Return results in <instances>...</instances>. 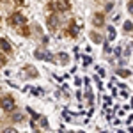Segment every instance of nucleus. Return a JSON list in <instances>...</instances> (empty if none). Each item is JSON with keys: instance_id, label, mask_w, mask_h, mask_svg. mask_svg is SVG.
Segmentation results:
<instances>
[{"instance_id": "f03ea898", "label": "nucleus", "mask_w": 133, "mask_h": 133, "mask_svg": "<svg viewBox=\"0 0 133 133\" xmlns=\"http://www.w3.org/2000/svg\"><path fill=\"white\" fill-rule=\"evenodd\" d=\"M37 59H41V61H51V55L50 53H46V51L43 50H36V53H34Z\"/></svg>"}, {"instance_id": "423d86ee", "label": "nucleus", "mask_w": 133, "mask_h": 133, "mask_svg": "<svg viewBox=\"0 0 133 133\" xmlns=\"http://www.w3.org/2000/svg\"><path fill=\"white\" fill-rule=\"evenodd\" d=\"M4 133H16V130H12V128H7V130H4Z\"/></svg>"}, {"instance_id": "39448f33", "label": "nucleus", "mask_w": 133, "mask_h": 133, "mask_svg": "<svg viewBox=\"0 0 133 133\" xmlns=\"http://www.w3.org/2000/svg\"><path fill=\"white\" fill-rule=\"evenodd\" d=\"M34 94H36V96H41V94H43V89H34Z\"/></svg>"}, {"instance_id": "f257e3e1", "label": "nucleus", "mask_w": 133, "mask_h": 133, "mask_svg": "<svg viewBox=\"0 0 133 133\" xmlns=\"http://www.w3.org/2000/svg\"><path fill=\"white\" fill-rule=\"evenodd\" d=\"M0 105H2V108H5V110H12V107H14V101H12V98H4Z\"/></svg>"}, {"instance_id": "20e7f679", "label": "nucleus", "mask_w": 133, "mask_h": 133, "mask_svg": "<svg viewBox=\"0 0 133 133\" xmlns=\"http://www.w3.org/2000/svg\"><path fill=\"white\" fill-rule=\"evenodd\" d=\"M0 46H2V50H5V51H9V50H11L9 43L5 41V39H0Z\"/></svg>"}, {"instance_id": "7ed1b4c3", "label": "nucleus", "mask_w": 133, "mask_h": 133, "mask_svg": "<svg viewBox=\"0 0 133 133\" xmlns=\"http://www.w3.org/2000/svg\"><path fill=\"white\" fill-rule=\"evenodd\" d=\"M11 20H12V23H14V25H21V23H25V18L21 16L20 12H14V14L11 16Z\"/></svg>"}]
</instances>
